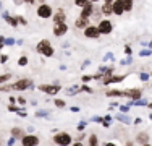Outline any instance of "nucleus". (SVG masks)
Instances as JSON below:
<instances>
[{"mask_svg": "<svg viewBox=\"0 0 152 146\" xmlns=\"http://www.w3.org/2000/svg\"><path fill=\"white\" fill-rule=\"evenodd\" d=\"M16 20H18V23H20V24H24V26L28 24V20L23 16V15H16Z\"/></svg>", "mask_w": 152, "mask_h": 146, "instance_id": "e433bc0d", "label": "nucleus"}, {"mask_svg": "<svg viewBox=\"0 0 152 146\" xmlns=\"http://www.w3.org/2000/svg\"><path fill=\"white\" fill-rule=\"evenodd\" d=\"M0 42H5V38H3V36H0Z\"/></svg>", "mask_w": 152, "mask_h": 146, "instance_id": "13d9d810", "label": "nucleus"}, {"mask_svg": "<svg viewBox=\"0 0 152 146\" xmlns=\"http://www.w3.org/2000/svg\"><path fill=\"white\" fill-rule=\"evenodd\" d=\"M86 125H88V122H86V120H81V122L78 123V127H76V130H78V131H84Z\"/></svg>", "mask_w": 152, "mask_h": 146, "instance_id": "f704fd0d", "label": "nucleus"}, {"mask_svg": "<svg viewBox=\"0 0 152 146\" xmlns=\"http://www.w3.org/2000/svg\"><path fill=\"white\" fill-rule=\"evenodd\" d=\"M26 97H23V96H16V104L18 105H26Z\"/></svg>", "mask_w": 152, "mask_h": 146, "instance_id": "c9c22d12", "label": "nucleus"}, {"mask_svg": "<svg viewBox=\"0 0 152 146\" xmlns=\"http://www.w3.org/2000/svg\"><path fill=\"white\" fill-rule=\"evenodd\" d=\"M53 105H55L57 109H65V107H66V102H65V99L55 97V99H53Z\"/></svg>", "mask_w": 152, "mask_h": 146, "instance_id": "393cba45", "label": "nucleus"}, {"mask_svg": "<svg viewBox=\"0 0 152 146\" xmlns=\"http://www.w3.org/2000/svg\"><path fill=\"white\" fill-rule=\"evenodd\" d=\"M105 96H108V97H123L125 96V89H107Z\"/></svg>", "mask_w": 152, "mask_h": 146, "instance_id": "aec40b11", "label": "nucleus"}, {"mask_svg": "<svg viewBox=\"0 0 152 146\" xmlns=\"http://www.w3.org/2000/svg\"><path fill=\"white\" fill-rule=\"evenodd\" d=\"M88 2H89V0H75V5L81 8V7H84L86 3H88Z\"/></svg>", "mask_w": 152, "mask_h": 146, "instance_id": "a19ab883", "label": "nucleus"}, {"mask_svg": "<svg viewBox=\"0 0 152 146\" xmlns=\"http://www.w3.org/2000/svg\"><path fill=\"white\" fill-rule=\"evenodd\" d=\"M88 65H91V62H89V60H86L84 63H83V67H81V68H86V67H88Z\"/></svg>", "mask_w": 152, "mask_h": 146, "instance_id": "603ef678", "label": "nucleus"}, {"mask_svg": "<svg viewBox=\"0 0 152 146\" xmlns=\"http://www.w3.org/2000/svg\"><path fill=\"white\" fill-rule=\"evenodd\" d=\"M86 145H89V146H97V145H100V141H99V136H97L96 133H92V135H88V141H86Z\"/></svg>", "mask_w": 152, "mask_h": 146, "instance_id": "5701e85b", "label": "nucleus"}, {"mask_svg": "<svg viewBox=\"0 0 152 146\" xmlns=\"http://www.w3.org/2000/svg\"><path fill=\"white\" fill-rule=\"evenodd\" d=\"M151 86H152V85H151Z\"/></svg>", "mask_w": 152, "mask_h": 146, "instance_id": "774afa93", "label": "nucleus"}, {"mask_svg": "<svg viewBox=\"0 0 152 146\" xmlns=\"http://www.w3.org/2000/svg\"><path fill=\"white\" fill-rule=\"evenodd\" d=\"M78 93H81V86H71V88H68L66 89V94L68 96H75V94H78Z\"/></svg>", "mask_w": 152, "mask_h": 146, "instance_id": "a878e982", "label": "nucleus"}, {"mask_svg": "<svg viewBox=\"0 0 152 146\" xmlns=\"http://www.w3.org/2000/svg\"><path fill=\"white\" fill-rule=\"evenodd\" d=\"M50 112L45 111V109H42V111H36V117H49Z\"/></svg>", "mask_w": 152, "mask_h": 146, "instance_id": "72a5a7b5", "label": "nucleus"}, {"mask_svg": "<svg viewBox=\"0 0 152 146\" xmlns=\"http://www.w3.org/2000/svg\"><path fill=\"white\" fill-rule=\"evenodd\" d=\"M97 28H99V31H100V34H102V36H108V34L113 32V23H112L108 18H105V16L97 23Z\"/></svg>", "mask_w": 152, "mask_h": 146, "instance_id": "423d86ee", "label": "nucleus"}, {"mask_svg": "<svg viewBox=\"0 0 152 146\" xmlns=\"http://www.w3.org/2000/svg\"><path fill=\"white\" fill-rule=\"evenodd\" d=\"M104 18V15H102V10H100V7L99 5H96L94 7V12H92V15H91V20L92 21H96V23H99L100 20Z\"/></svg>", "mask_w": 152, "mask_h": 146, "instance_id": "6ab92c4d", "label": "nucleus"}, {"mask_svg": "<svg viewBox=\"0 0 152 146\" xmlns=\"http://www.w3.org/2000/svg\"><path fill=\"white\" fill-rule=\"evenodd\" d=\"M133 123H134V125H139V123H142V119H134Z\"/></svg>", "mask_w": 152, "mask_h": 146, "instance_id": "3c124183", "label": "nucleus"}, {"mask_svg": "<svg viewBox=\"0 0 152 146\" xmlns=\"http://www.w3.org/2000/svg\"><path fill=\"white\" fill-rule=\"evenodd\" d=\"M20 109H21V107H18V105H15V104H10V102H8V111H10V112L16 114V112L20 111Z\"/></svg>", "mask_w": 152, "mask_h": 146, "instance_id": "58836bf2", "label": "nucleus"}, {"mask_svg": "<svg viewBox=\"0 0 152 146\" xmlns=\"http://www.w3.org/2000/svg\"><path fill=\"white\" fill-rule=\"evenodd\" d=\"M16 140H18V138H15V136H10V138H8V141H7V145H8V146L15 145V143H16Z\"/></svg>", "mask_w": 152, "mask_h": 146, "instance_id": "49530a36", "label": "nucleus"}, {"mask_svg": "<svg viewBox=\"0 0 152 146\" xmlns=\"http://www.w3.org/2000/svg\"><path fill=\"white\" fill-rule=\"evenodd\" d=\"M89 21H91V18H83V16H78L75 20V28L76 29H84L86 26H89Z\"/></svg>", "mask_w": 152, "mask_h": 146, "instance_id": "f3484780", "label": "nucleus"}, {"mask_svg": "<svg viewBox=\"0 0 152 146\" xmlns=\"http://www.w3.org/2000/svg\"><path fill=\"white\" fill-rule=\"evenodd\" d=\"M68 24H66V21H57V23H53V26H52V32H53V36L55 38H63L65 34L68 32Z\"/></svg>", "mask_w": 152, "mask_h": 146, "instance_id": "0eeeda50", "label": "nucleus"}, {"mask_svg": "<svg viewBox=\"0 0 152 146\" xmlns=\"http://www.w3.org/2000/svg\"><path fill=\"white\" fill-rule=\"evenodd\" d=\"M149 78H151V73H146V72H141L139 73V80H141V81H147Z\"/></svg>", "mask_w": 152, "mask_h": 146, "instance_id": "2f4dec72", "label": "nucleus"}, {"mask_svg": "<svg viewBox=\"0 0 152 146\" xmlns=\"http://www.w3.org/2000/svg\"><path fill=\"white\" fill-rule=\"evenodd\" d=\"M118 109H120V112H125V114H128L129 109H131V105H129V104H121V105H118Z\"/></svg>", "mask_w": 152, "mask_h": 146, "instance_id": "7c9ffc66", "label": "nucleus"}, {"mask_svg": "<svg viewBox=\"0 0 152 146\" xmlns=\"http://www.w3.org/2000/svg\"><path fill=\"white\" fill-rule=\"evenodd\" d=\"M115 120H118V122H123V123H126V125H129V123H133V120L129 119V115L128 114H125V112H118V114H115L113 117Z\"/></svg>", "mask_w": 152, "mask_h": 146, "instance_id": "a211bd4d", "label": "nucleus"}, {"mask_svg": "<svg viewBox=\"0 0 152 146\" xmlns=\"http://www.w3.org/2000/svg\"><path fill=\"white\" fill-rule=\"evenodd\" d=\"M133 63V57L128 55V58H125V60H121V65H131Z\"/></svg>", "mask_w": 152, "mask_h": 146, "instance_id": "37998d69", "label": "nucleus"}, {"mask_svg": "<svg viewBox=\"0 0 152 146\" xmlns=\"http://www.w3.org/2000/svg\"><path fill=\"white\" fill-rule=\"evenodd\" d=\"M94 7H96V3H92L91 0H89L88 3H86L84 7H81V13H79V16L83 18H91V15L94 12Z\"/></svg>", "mask_w": 152, "mask_h": 146, "instance_id": "f8f14e48", "label": "nucleus"}, {"mask_svg": "<svg viewBox=\"0 0 152 146\" xmlns=\"http://www.w3.org/2000/svg\"><path fill=\"white\" fill-rule=\"evenodd\" d=\"M36 52L41 54V55L45 57V58H50L55 54V49H53L52 42H50L49 39H41V41L37 42V46H36Z\"/></svg>", "mask_w": 152, "mask_h": 146, "instance_id": "f257e3e1", "label": "nucleus"}, {"mask_svg": "<svg viewBox=\"0 0 152 146\" xmlns=\"http://www.w3.org/2000/svg\"><path fill=\"white\" fill-rule=\"evenodd\" d=\"M149 119H151V120H152V112H151V114H149Z\"/></svg>", "mask_w": 152, "mask_h": 146, "instance_id": "e2e57ef3", "label": "nucleus"}, {"mask_svg": "<svg viewBox=\"0 0 152 146\" xmlns=\"http://www.w3.org/2000/svg\"><path fill=\"white\" fill-rule=\"evenodd\" d=\"M52 21H53V23H57V21H66V12H65L63 8H57V10H53Z\"/></svg>", "mask_w": 152, "mask_h": 146, "instance_id": "2eb2a0df", "label": "nucleus"}, {"mask_svg": "<svg viewBox=\"0 0 152 146\" xmlns=\"http://www.w3.org/2000/svg\"><path fill=\"white\" fill-rule=\"evenodd\" d=\"M52 141L58 146H70V145H73V136L68 131H57L52 136Z\"/></svg>", "mask_w": 152, "mask_h": 146, "instance_id": "f03ea898", "label": "nucleus"}, {"mask_svg": "<svg viewBox=\"0 0 152 146\" xmlns=\"http://www.w3.org/2000/svg\"><path fill=\"white\" fill-rule=\"evenodd\" d=\"M134 143L136 145H149L151 143V136H149V133L147 131H139V133L136 135V140H134Z\"/></svg>", "mask_w": 152, "mask_h": 146, "instance_id": "ddd939ff", "label": "nucleus"}, {"mask_svg": "<svg viewBox=\"0 0 152 146\" xmlns=\"http://www.w3.org/2000/svg\"><path fill=\"white\" fill-rule=\"evenodd\" d=\"M5 46H8V47H12V46H15L16 44V39H13V38H5Z\"/></svg>", "mask_w": 152, "mask_h": 146, "instance_id": "473e14b6", "label": "nucleus"}, {"mask_svg": "<svg viewBox=\"0 0 152 146\" xmlns=\"http://www.w3.org/2000/svg\"><path fill=\"white\" fill-rule=\"evenodd\" d=\"M151 78H152V72H151Z\"/></svg>", "mask_w": 152, "mask_h": 146, "instance_id": "69168bd1", "label": "nucleus"}, {"mask_svg": "<svg viewBox=\"0 0 152 146\" xmlns=\"http://www.w3.org/2000/svg\"><path fill=\"white\" fill-rule=\"evenodd\" d=\"M36 13H37V16L41 18V20H50L53 15V7L49 5V3H39L37 5V10H36Z\"/></svg>", "mask_w": 152, "mask_h": 146, "instance_id": "39448f33", "label": "nucleus"}, {"mask_svg": "<svg viewBox=\"0 0 152 146\" xmlns=\"http://www.w3.org/2000/svg\"><path fill=\"white\" fill-rule=\"evenodd\" d=\"M121 2H123V7H125V13L133 12V8H134V0H121Z\"/></svg>", "mask_w": 152, "mask_h": 146, "instance_id": "b1692460", "label": "nucleus"}, {"mask_svg": "<svg viewBox=\"0 0 152 146\" xmlns=\"http://www.w3.org/2000/svg\"><path fill=\"white\" fill-rule=\"evenodd\" d=\"M12 91H26V89H34V81L31 78H20L15 83H12Z\"/></svg>", "mask_w": 152, "mask_h": 146, "instance_id": "7ed1b4c3", "label": "nucleus"}, {"mask_svg": "<svg viewBox=\"0 0 152 146\" xmlns=\"http://www.w3.org/2000/svg\"><path fill=\"white\" fill-rule=\"evenodd\" d=\"M10 135H12V136H15V138H18V140H21V136H24V135H26V131H24L23 128H20V127H13L12 131H10Z\"/></svg>", "mask_w": 152, "mask_h": 146, "instance_id": "4be33fe9", "label": "nucleus"}, {"mask_svg": "<svg viewBox=\"0 0 152 146\" xmlns=\"http://www.w3.org/2000/svg\"><path fill=\"white\" fill-rule=\"evenodd\" d=\"M68 47H70V42H65L63 46H61V49H68Z\"/></svg>", "mask_w": 152, "mask_h": 146, "instance_id": "864d4df0", "label": "nucleus"}, {"mask_svg": "<svg viewBox=\"0 0 152 146\" xmlns=\"http://www.w3.org/2000/svg\"><path fill=\"white\" fill-rule=\"evenodd\" d=\"M112 10H113L115 16H121V15H125V7H123L121 0H113V2H112Z\"/></svg>", "mask_w": 152, "mask_h": 146, "instance_id": "4468645a", "label": "nucleus"}, {"mask_svg": "<svg viewBox=\"0 0 152 146\" xmlns=\"http://www.w3.org/2000/svg\"><path fill=\"white\" fill-rule=\"evenodd\" d=\"M3 47H5V44H3V42H0V52H2V49H3Z\"/></svg>", "mask_w": 152, "mask_h": 146, "instance_id": "6e6d98bb", "label": "nucleus"}, {"mask_svg": "<svg viewBox=\"0 0 152 146\" xmlns=\"http://www.w3.org/2000/svg\"><path fill=\"white\" fill-rule=\"evenodd\" d=\"M92 3H99V2H102V0H91Z\"/></svg>", "mask_w": 152, "mask_h": 146, "instance_id": "bf43d9fd", "label": "nucleus"}, {"mask_svg": "<svg viewBox=\"0 0 152 146\" xmlns=\"http://www.w3.org/2000/svg\"><path fill=\"white\" fill-rule=\"evenodd\" d=\"M8 102H10V104H16V96H12V94H10Z\"/></svg>", "mask_w": 152, "mask_h": 146, "instance_id": "de8ad7c7", "label": "nucleus"}, {"mask_svg": "<svg viewBox=\"0 0 152 146\" xmlns=\"http://www.w3.org/2000/svg\"><path fill=\"white\" fill-rule=\"evenodd\" d=\"M23 3H28V5H34L36 0H23Z\"/></svg>", "mask_w": 152, "mask_h": 146, "instance_id": "8fccbe9b", "label": "nucleus"}, {"mask_svg": "<svg viewBox=\"0 0 152 146\" xmlns=\"http://www.w3.org/2000/svg\"><path fill=\"white\" fill-rule=\"evenodd\" d=\"M151 55H152V49H149V47L139 50V57H151Z\"/></svg>", "mask_w": 152, "mask_h": 146, "instance_id": "c85d7f7f", "label": "nucleus"}, {"mask_svg": "<svg viewBox=\"0 0 152 146\" xmlns=\"http://www.w3.org/2000/svg\"><path fill=\"white\" fill-rule=\"evenodd\" d=\"M147 107H149L151 111H152V102H149V104H147Z\"/></svg>", "mask_w": 152, "mask_h": 146, "instance_id": "680f3d73", "label": "nucleus"}, {"mask_svg": "<svg viewBox=\"0 0 152 146\" xmlns=\"http://www.w3.org/2000/svg\"><path fill=\"white\" fill-rule=\"evenodd\" d=\"M37 89L41 91V93L47 94V96H57V94L61 91V85L58 83H52V85H49V83H42V85H37Z\"/></svg>", "mask_w": 152, "mask_h": 146, "instance_id": "20e7f679", "label": "nucleus"}, {"mask_svg": "<svg viewBox=\"0 0 152 146\" xmlns=\"http://www.w3.org/2000/svg\"><path fill=\"white\" fill-rule=\"evenodd\" d=\"M102 119H104V122H110V123H112V122H113V117H112L110 114H107V115H104V117H102Z\"/></svg>", "mask_w": 152, "mask_h": 146, "instance_id": "a18cd8bd", "label": "nucleus"}, {"mask_svg": "<svg viewBox=\"0 0 152 146\" xmlns=\"http://www.w3.org/2000/svg\"><path fill=\"white\" fill-rule=\"evenodd\" d=\"M125 97H129L131 101H136L139 97H142V88H129V89H125Z\"/></svg>", "mask_w": 152, "mask_h": 146, "instance_id": "9b49d317", "label": "nucleus"}, {"mask_svg": "<svg viewBox=\"0 0 152 146\" xmlns=\"http://www.w3.org/2000/svg\"><path fill=\"white\" fill-rule=\"evenodd\" d=\"M102 2H104V3H112L113 0H102Z\"/></svg>", "mask_w": 152, "mask_h": 146, "instance_id": "4d7b16f0", "label": "nucleus"}, {"mask_svg": "<svg viewBox=\"0 0 152 146\" xmlns=\"http://www.w3.org/2000/svg\"><path fill=\"white\" fill-rule=\"evenodd\" d=\"M81 91H84V93L92 94V88H91V86H88V85H83V86H81Z\"/></svg>", "mask_w": 152, "mask_h": 146, "instance_id": "79ce46f5", "label": "nucleus"}, {"mask_svg": "<svg viewBox=\"0 0 152 146\" xmlns=\"http://www.w3.org/2000/svg\"><path fill=\"white\" fill-rule=\"evenodd\" d=\"M147 47H149V49H152V39H151L149 42H147Z\"/></svg>", "mask_w": 152, "mask_h": 146, "instance_id": "5fc2aeb1", "label": "nucleus"}, {"mask_svg": "<svg viewBox=\"0 0 152 146\" xmlns=\"http://www.w3.org/2000/svg\"><path fill=\"white\" fill-rule=\"evenodd\" d=\"M39 3H44V0H39Z\"/></svg>", "mask_w": 152, "mask_h": 146, "instance_id": "0e129e2a", "label": "nucleus"}, {"mask_svg": "<svg viewBox=\"0 0 152 146\" xmlns=\"http://www.w3.org/2000/svg\"><path fill=\"white\" fill-rule=\"evenodd\" d=\"M2 8H3V3H2V0H0V12H2Z\"/></svg>", "mask_w": 152, "mask_h": 146, "instance_id": "052dcab7", "label": "nucleus"}, {"mask_svg": "<svg viewBox=\"0 0 152 146\" xmlns=\"http://www.w3.org/2000/svg\"><path fill=\"white\" fill-rule=\"evenodd\" d=\"M10 60V55H7V54H0V63H7V62Z\"/></svg>", "mask_w": 152, "mask_h": 146, "instance_id": "ea45409f", "label": "nucleus"}, {"mask_svg": "<svg viewBox=\"0 0 152 146\" xmlns=\"http://www.w3.org/2000/svg\"><path fill=\"white\" fill-rule=\"evenodd\" d=\"M70 111L75 112V114H78V112H79V107H78V105H73V107H70Z\"/></svg>", "mask_w": 152, "mask_h": 146, "instance_id": "09e8293b", "label": "nucleus"}, {"mask_svg": "<svg viewBox=\"0 0 152 146\" xmlns=\"http://www.w3.org/2000/svg\"><path fill=\"white\" fill-rule=\"evenodd\" d=\"M2 18L5 20V23L10 24L12 28H16L18 24H20V23H18V20H16V16H12L8 12H3V13H2Z\"/></svg>", "mask_w": 152, "mask_h": 146, "instance_id": "dca6fc26", "label": "nucleus"}, {"mask_svg": "<svg viewBox=\"0 0 152 146\" xmlns=\"http://www.w3.org/2000/svg\"><path fill=\"white\" fill-rule=\"evenodd\" d=\"M20 141H21V145H23V146H36V145L41 143L39 136H37V135H34V133H26L24 136H21Z\"/></svg>", "mask_w": 152, "mask_h": 146, "instance_id": "9d476101", "label": "nucleus"}, {"mask_svg": "<svg viewBox=\"0 0 152 146\" xmlns=\"http://www.w3.org/2000/svg\"><path fill=\"white\" fill-rule=\"evenodd\" d=\"M10 80H12V72L3 73V75H0V85H2V83H8Z\"/></svg>", "mask_w": 152, "mask_h": 146, "instance_id": "bb28decb", "label": "nucleus"}, {"mask_svg": "<svg viewBox=\"0 0 152 146\" xmlns=\"http://www.w3.org/2000/svg\"><path fill=\"white\" fill-rule=\"evenodd\" d=\"M104 62H108V60H112V62H115V55H113V52H107L105 55H104L102 58Z\"/></svg>", "mask_w": 152, "mask_h": 146, "instance_id": "c756f323", "label": "nucleus"}, {"mask_svg": "<svg viewBox=\"0 0 152 146\" xmlns=\"http://www.w3.org/2000/svg\"><path fill=\"white\" fill-rule=\"evenodd\" d=\"M100 10H102V15H104L105 18H108V16H112V15H113V10H112V3H102Z\"/></svg>", "mask_w": 152, "mask_h": 146, "instance_id": "412c9836", "label": "nucleus"}, {"mask_svg": "<svg viewBox=\"0 0 152 146\" xmlns=\"http://www.w3.org/2000/svg\"><path fill=\"white\" fill-rule=\"evenodd\" d=\"M0 145H2V141H0Z\"/></svg>", "mask_w": 152, "mask_h": 146, "instance_id": "338daca9", "label": "nucleus"}, {"mask_svg": "<svg viewBox=\"0 0 152 146\" xmlns=\"http://www.w3.org/2000/svg\"><path fill=\"white\" fill-rule=\"evenodd\" d=\"M123 50H125V54H126V55H131V54H133V49H131V46H128V44L125 46V49H123Z\"/></svg>", "mask_w": 152, "mask_h": 146, "instance_id": "c03bdc74", "label": "nucleus"}, {"mask_svg": "<svg viewBox=\"0 0 152 146\" xmlns=\"http://www.w3.org/2000/svg\"><path fill=\"white\" fill-rule=\"evenodd\" d=\"M83 34L88 39H99L100 36H102L99 31V28H97V24H89V26H86L83 29Z\"/></svg>", "mask_w": 152, "mask_h": 146, "instance_id": "6e6552de", "label": "nucleus"}, {"mask_svg": "<svg viewBox=\"0 0 152 146\" xmlns=\"http://www.w3.org/2000/svg\"><path fill=\"white\" fill-rule=\"evenodd\" d=\"M126 78V75H108V76H104L102 80H100V85H104V86H108V85H117V83H121L123 80Z\"/></svg>", "mask_w": 152, "mask_h": 146, "instance_id": "1a4fd4ad", "label": "nucleus"}, {"mask_svg": "<svg viewBox=\"0 0 152 146\" xmlns=\"http://www.w3.org/2000/svg\"><path fill=\"white\" fill-rule=\"evenodd\" d=\"M28 63H29V58H28V55H21L20 60H18V65H20V67H26Z\"/></svg>", "mask_w": 152, "mask_h": 146, "instance_id": "cd10ccee", "label": "nucleus"}, {"mask_svg": "<svg viewBox=\"0 0 152 146\" xmlns=\"http://www.w3.org/2000/svg\"><path fill=\"white\" fill-rule=\"evenodd\" d=\"M92 80H94L92 75H83V76H81V81H83V83H89V81H92Z\"/></svg>", "mask_w": 152, "mask_h": 146, "instance_id": "4c0bfd02", "label": "nucleus"}]
</instances>
